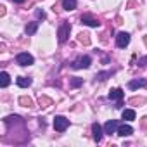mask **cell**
I'll return each instance as SVG.
<instances>
[{"label":"cell","mask_w":147,"mask_h":147,"mask_svg":"<svg viewBox=\"0 0 147 147\" xmlns=\"http://www.w3.org/2000/svg\"><path fill=\"white\" fill-rule=\"evenodd\" d=\"M16 62H18L19 66H31V64L35 62V59H33V55L28 54V52H19V54L16 55Z\"/></svg>","instance_id":"6da1fadb"},{"label":"cell","mask_w":147,"mask_h":147,"mask_svg":"<svg viewBox=\"0 0 147 147\" xmlns=\"http://www.w3.org/2000/svg\"><path fill=\"white\" fill-rule=\"evenodd\" d=\"M69 31H71V24H69L67 21H64V23L59 26V31H57V36H59V42H61V43L67 40V36H69Z\"/></svg>","instance_id":"7a4b0ae2"},{"label":"cell","mask_w":147,"mask_h":147,"mask_svg":"<svg viewBox=\"0 0 147 147\" xmlns=\"http://www.w3.org/2000/svg\"><path fill=\"white\" fill-rule=\"evenodd\" d=\"M90 64H92V59H90L88 55H82V57H78L75 62H73L71 66L75 67V69H87Z\"/></svg>","instance_id":"3957f363"},{"label":"cell","mask_w":147,"mask_h":147,"mask_svg":"<svg viewBox=\"0 0 147 147\" xmlns=\"http://www.w3.org/2000/svg\"><path fill=\"white\" fill-rule=\"evenodd\" d=\"M67 126H69V119L67 118H64V116H55L54 118V128L57 131H64Z\"/></svg>","instance_id":"277c9868"},{"label":"cell","mask_w":147,"mask_h":147,"mask_svg":"<svg viewBox=\"0 0 147 147\" xmlns=\"http://www.w3.org/2000/svg\"><path fill=\"white\" fill-rule=\"evenodd\" d=\"M128 43H130V35H128V33H125V31L118 33V36H116V45H118L119 49H125Z\"/></svg>","instance_id":"5b68a950"},{"label":"cell","mask_w":147,"mask_h":147,"mask_svg":"<svg viewBox=\"0 0 147 147\" xmlns=\"http://www.w3.org/2000/svg\"><path fill=\"white\" fill-rule=\"evenodd\" d=\"M82 24H87V26H92V28H99L100 26V23L95 18H92L90 14H83L82 16Z\"/></svg>","instance_id":"8992f818"},{"label":"cell","mask_w":147,"mask_h":147,"mask_svg":"<svg viewBox=\"0 0 147 147\" xmlns=\"http://www.w3.org/2000/svg\"><path fill=\"white\" fill-rule=\"evenodd\" d=\"M104 131H106L107 135L116 133V131H118V121H116V119H109V121L104 125Z\"/></svg>","instance_id":"52a82bcc"},{"label":"cell","mask_w":147,"mask_h":147,"mask_svg":"<svg viewBox=\"0 0 147 147\" xmlns=\"http://www.w3.org/2000/svg\"><path fill=\"white\" fill-rule=\"evenodd\" d=\"M119 137H130L131 133H133V128L130 126V125H121V126H118V131H116Z\"/></svg>","instance_id":"ba28073f"},{"label":"cell","mask_w":147,"mask_h":147,"mask_svg":"<svg viewBox=\"0 0 147 147\" xmlns=\"http://www.w3.org/2000/svg\"><path fill=\"white\" fill-rule=\"evenodd\" d=\"M92 135H94V140L95 142H100V138H102V126L99 123H94L92 125Z\"/></svg>","instance_id":"9c48e42d"},{"label":"cell","mask_w":147,"mask_h":147,"mask_svg":"<svg viewBox=\"0 0 147 147\" xmlns=\"http://www.w3.org/2000/svg\"><path fill=\"white\" fill-rule=\"evenodd\" d=\"M145 85H147L145 80H131V82L128 83V88H130V90H137V88H142V87H145Z\"/></svg>","instance_id":"30bf717a"},{"label":"cell","mask_w":147,"mask_h":147,"mask_svg":"<svg viewBox=\"0 0 147 147\" xmlns=\"http://www.w3.org/2000/svg\"><path fill=\"white\" fill-rule=\"evenodd\" d=\"M123 95H125V92H123L121 88H114V90L109 92V99H111V100H121Z\"/></svg>","instance_id":"8fae6325"},{"label":"cell","mask_w":147,"mask_h":147,"mask_svg":"<svg viewBox=\"0 0 147 147\" xmlns=\"http://www.w3.org/2000/svg\"><path fill=\"white\" fill-rule=\"evenodd\" d=\"M62 9H66V11H75L76 9V0H62Z\"/></svg>","instance_id":"7c38bea8"},{"label":"cell","mask_w":147,"mask_h":147,"mask_svg":"<svg viewBox=\"0 0 147 147\" xmlns=\"http://www.w3.org/2000/svg\"><path fill=\"white\" fill-rule=\"evenodd\" d=\"M16 82H18V85H19L21 88H26V87L31 85V78H28V76H19Z\"/></svg>","instance_id":"4fadbf2b"},{"label":"cell","mask_w":147,"mask_h":147,"mask_svg":"<svg viewBox=\"0 0 147 147\" xmlns=\"http://www.w3.org/2000/svg\"><path fill=\"white\" fill-rule=\"evenodd\" d=\"M121 118H123L125 121H133V119H135V111H133V109H125L123 114H121Z\"/></svg>","instance_id":"5bb4252c"},{"label":"cell","mask_w":147,"mask_h":147,"mask_svg":"<svg viewBox=\"0 0 147 147\" xmlns=\"http://www.w3.org/2000/svg\"><path fill=\"white\" fill-rule=\"evenodd\" d=\"M0 78H2V80H0V85H2L4 88L11 83V76H9V73H5V71H2V75H0Z\"/></svg>","instance_id":"9a60e30c"},{"label":"cell","mask_w":147,"mask_h":147,"mask_svg":"<svg viewBox=\"0 0 147 147\" xmlns=\"http://www.w3.org/2000/svg\"><path fill=\"white\" fill-rule=\"evenodd\" d=\"M36 30H38V23H30V24H26V33L28 35H35L36 33Z\"/></svg>","instance_id":"2e32d148"},{"label":"cell","mask_w":147,"mask_h":147,"mask_svg":"<svg viewBox=\"0 0 147 147\" xmlns=\"http://www.w3.org/2000/svg\"><path fill=\"white\" fill-rule=\"evenodd\" d=\"M111 75H113V71H102V73H97V76H95V78H97L99 82H104V80H107Z\"/></svg>","instance_id":"e0dca14e"},{"label":"cell","mask_w":147,"mask_h":147,"mask_svg":"<svg viewBox=\"0 0 147 147\" xmlns=\"http://www.w3.org/2000/svg\"><path fill=\"white\" fill-rule=\"evenodd\" d=\"M19 104L24 106V107H33V100H31L30 97H21V99H19Z\"/></svg>","instance_id":"ac0fdd59"},{"label":"cell","mask_w":147,"mask_h":147,"mask_svg":"<svg viewBox=\"0 0 147 147\" xmlns=\"http://www.w3.org/2000/svg\"><path fill=\"white\" fill-rule=\"evenodd\" d=\"M69 85H71L73 88H76V87H82V85H83V80H82V78H71Z\"/></svg>","instance_id":"d6986e66"},{"label":"cell","mask_w":147,"mask_h":147,"mask_svg":"<svg viewBox=\"0 0 147 147\" xmlns=\"http://www.w3.org/2000/svg\"><path fill=\"white\" fill-rule=\"evenodd\" d=\"M90 35H87V33H80L78 35V40L82 42V43H85V45H90V38H88Z\"/></svg>","instance_id":"ffe728a7"},{"label":"cell","mask_w":147,"mask_h":147,"mask_svg":"<svg viewBox=\"0 0 147 147\" xmlns=\"http://www.w3.org/2000/svg\"><path fill=\"white\" fill-rule=\"evenodd\" d=\"M40 104H43L42 107H49V106L52 104V100H50V99H47V97H40Z\"/></svg>","instance_id":"44dd1931"},{"label":"cell","mask_w":147,"mask_h":147,"mask_svg":"<svg viewBox=\"0 0 147 147\" xmlns=\"http://www.w3.org/2000/svg\"><path fill=\"white\" fill-rule=\"evenodd\" d=\"M147 64V57H142L140 61H138V66H145Z\"/></svg>","instance_id":"7402d4cb"},{"label":"cell","mask_w":147,"mask_h":147,"mask_svg":"<svg viewBox=\"0 0 147 147\" xmlns=\"http://www.w3.org/2000/svg\"><path fill=\"white\" fill-rule=\"evenodd\" d=\"M36 16L42 18V19H45V12H43V11H36Z\"/></svg>","instance_id":"603a6c76"},{"label":"cell","mask_w":147,"mask_h":147,"mask_svg":"<svg viewBox=\"0 0 147 147\" xmlns=\"http://www.w3.org/2000/svg\"><path fill=\"white\" fill-rule=\"evenodd\" d=\"M130 102H131V104H138V102H144V99H137V97H135V99H131Z\"/></svg>","instance_id":"cb8c5ba5"},{"label":"cell","mask_w":147,"mask_h":147,"mask_svg":"<svg viewBox=\"0 0 147 147\" xmlns=\"http://www.w3.org/2000/svg\"><path fill=\"white\" fill-rule=\"evenodd\" d=\"M142 125H144V126H147V118H142Z\"/></svg>","instance_id":"d4e9b609"},{"label":"cell","mask_w":147,"mask_h":147,"mask_svg":"<svg viewBox=\"0 0 147 147\" xmlns=\"http://www.w3.org/2000/svg\"><path fill=\"white\" fill-rule=\"evenodd\" d=\"M14 2H16V4H23V2H24V0H14Z\"/></svg>","instance_id":"484cf974"},{"label":"cell","mask_w":147,"mask_h":147,"mask_svg":"<svg viewBox=\"0 0 147 147\" xmlns=\"http://www.w3.org/2000/svg\"><path fill=\"white\" fill-rule=\"evenodd\" d=\"M144 42H145V45H147V36H145V38H144Z\"/></svg>","instance_id":"4316f807"}]
</instances>
